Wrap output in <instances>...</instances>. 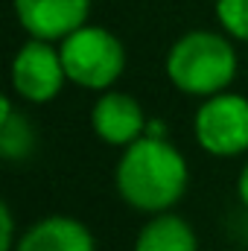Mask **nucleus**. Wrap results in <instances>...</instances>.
<instances>
[{
	"mask_svg": "<svg viewBox=\"0 0 248 251\" xmlns=\"http://www.w3.org/2000/svg\"><path fill=\"white\" fill-rule=\"evenodd\" d=\"M196 137L210 155H240L248 149V100L216 94L196 114Z\"/></svg>",
	"mask_w": 248,
	"mask_h": 251,
	"instance_id": "20e7f679",
	"label": "nucleus"
},
{
	"mask_svg": "<svg viewBox=\"0 0 248 251\" xmlns=\"http://www.w3.org/2000/svg\"><path fill=\"white\" fill-rule=\"evenodd\" d=\"M67 70L62 53H56L44 38H32L24 44L12 64V85L29 102H50L62 91Z\"/></svg>",
	"mask_w": 248,
	"mask_h": 251,
	"instance_id": "39448f33",
	"label": "nucleus"
},
{
	"mask_svg": "<svg viewBox=\"0 0 248 251\" xmlns=\"http://www.w3.org/2000/svg\"><path fill=\"white\" fill-rule=\"evenodd\" d=\"M15 251H94V237L70 216H47L21 237Z\"/></svg>",
	"mask_w": 248,
	"mask_h": 251,
	"instance_id": "6e6552de",
	"label": "nucleus"
},
{
	"mask_svg": "<svg viewBox=\"0 0 248 251\" xmlns=\"http://www.w3.org/2000/svg\"><path fill=\"white\" fill-rule=\"evenodd\" d=\"M134 251H196V234L181 216L161 213L143 225Z\"/></svg>",
	"mask_w": 248,
	"mask_h": 251,
	"instance_id": "1a4fd4ad",
	"label": "nucleus"
},
{
	"mask_svg": "<svg viewBox=\"0 0 248 251\" xmlns=\"http://www.w3.org/2000/svg\"><path fill=\"white\" fill-rule=\"evenodd\" d=\"M91 123H94V131L111 146H128L146 131V117L137 100H131L128 94H105L94 105Z\"/></svg>",
	"mask_w": 248,
	"mask_h": 251,
	"instance_id": "0eeeda50",
	"label": "nucleus"
},
{
	"mask_svg": "<svg viewBox=\"0 0 248 251\" xmlns=\"http://www.w3.org/2000/svg\"><path fill=\"white\" fill-rule=\"evenodd\" d=\"M35 149L32 126L12 111L9 100H0V152L6 161H21Z\"/></svg>",
	"mask_w": 248,
	"mask_h": 251,
	"instance_id": "9d476101",
	"label": "nucleus"
},
{
	"mask_svg": "<svg viewBox=\"0 0 248 251\" xmlns=\"http://www.w3.org/2000/svg\"><path fill=\"white\" fill-rule=\"evenodd\" d=\"M62 62L67 79L82 88H108L123 73V44L102 26H79L62 38Z\"/></svg>",
	"mask_w": 248,
	"mask_h": 251,
	"instance_id": "7ed1b4c3",
	"label": "nucleus"
},
{
	"mask_svg": "<svg viewBox=\"0 0 248 251\" xmlns=\"http://www.w3.org/2000/svg\"><path fill=\"white\" fill-rule=\"evenodd\" d=\"M216 18L234 38L248 41V0H216Z\"/></svg>",
	"mask_w": 248,
	"mask_h": 251,
	"instance_id": "9b49d317",
	"label": "nucleus"
},
{
	"mask_svg": "<svg viewBox=\"0 0 248 251\" xmlns=\"http://www.w3.org/2000/svg\"><path fill=\"white\" fill-rule=\"evenodd\" d=\"M0 225H3V234H0V251H12V231H15V219H12L9 204H3V207H0Z\"/></svg>",
	"mask_w": 248,
	"mask_h": 251,
	"instance_id": "f8f14e48",
	"label": "nucleus"
},
{
	"mask_svg": "<svg viewBox=\"0 0 248 251\" xmlns=\"http://www.w3.org/2000/svg\"><path fill=\"white\" fill-rule=\"evenodd\" d=\"M91 0H15L18 21L32 38H67L88 18Z\"/></svg>",
	"mask_w": 248,
	"mask_h": 251,
	"instance_id": "423d86ee",
	"label": "nucleus"
},
{
	"mask_svg": "<svg viewBox=\"0 0 248 251\" xmlns=\"http://www.w3.org/2000/svg\"><path fill=\"white\" fill-rule=\"evenodd\" d=\"M187 187V161L164 137H137L117 164V190L137 210H167Z\"/></svg>",
	"mask_w": 248,
	"mask_h": 251,
	"instance_id": "f257e3e1",
	"label": "nucleus"
},
{
	"mask_svg": "<svg viewBox=\"0 0 248 251\" xmlns=\"http://www.w3.org/2000/svg\"><path fill=\"white\" fill-rule=\"evenodd\" d=\"M240 199H243V204L248 207V167L243 170V176H240Z\"/></svg>",
	"mask_w": 248,
	"mask_h": 251,
	"instance_id": "ddd939ff",
	"label": "nucleus"
},
{
	"mask_svg": "<svg viewBox=\"0 0 248 251\" xmlns=\"http://www.w3.org/2000/svg\"><path fill=\"white\" fill-rule=\"evenodd\" d=\"M167 73L178 91L210 97L231 85L237 73V53L228 38L196 29L173 44L167 56Z\"/></svg>",
	"mask_w": 248,
	"mask_h": 251,
	"instance_id": "f03ea898",
	"label": "nucleus"
}]
</instances>
